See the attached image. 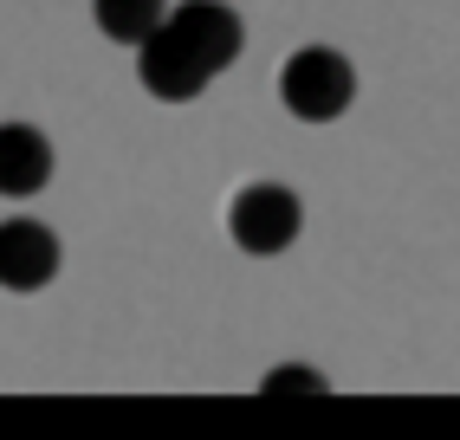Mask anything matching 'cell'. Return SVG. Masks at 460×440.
<instances>
[{"label": "cell", "instance_id": "obj_4", "mask_svg": "<svg viewBox=\"0 0 460 440\" xmlns=\"http://www.w3.org/2000/svg\"><path fill=\"white\" fill-rule=\"evenodd\" d=\"M58 278V240L46 220H0V292H46Z\"/></svg>", "mask_w": 460, "mask_h": 440}, {"label": "cell", "instance_id": "obj_2", "mask_svg": "<svg viewBox=\"0 0 460 440\" xmlns=\"http://www.w3.org/2000/svg\"><path fill=\"white\" fill-rule=\"evenodd\" d=\"M279 104L298 123H337L357 104V66L337 46H298L279 66Z\"/></svg>", "mask_w": 460, "mask_h": 440}, {"label": "cell", "instance_id": "obj_3", "mask_svg": "<svg viewBox=\"0 0 460 440\" xmlns=\"http://www.w3.org/2000/svg\"><path fill=\"white\" fill-rule=\"evenodd\" d=\"M227 233H234L240 253L279 260L286 246L305 233V201L292 195L286 181H247V188L227 201Z\"/></svg>", "mask_w": 460, "mask_h": 440}, {"label": "cell", "instance_id": "obj_1", "mask_svg": "<svg viewBox=\"0 0 460 440\" xmlns=\"http://www.w3.org/2000/svg\"><path fill=\"white\" fill-rule=\"evenodd\" d=\"M240 46H247V26L227 0H181L137 46V78L156 104H195L240 58Z\"/></svg>", "mask_w": 460, "mask_h": 440}, {"label": "cell", "instance_id": "obj_7", "mask_svg": "<svg viewBox=\"0 0 460 440\" xmlns=\"http://www.w3.org/2000/svg\"><path fill=\"white\" fill-rule=\"evenodd\" d=\"M260 395H331V375L324 369H305V363H286V369H266L260 375Z\"/></svg>", "mask_w": 460, "mask_h": 440}, {"label": "cell", "instance_id": "obj_6", "mask_svg": "<svg viewBox=\"0 0 460 440\" xmlns=\"http://www.w3.org/2000/svg\"><path fill=\"white\" fill-rule=\"evenodd\" d=\"M91 20L111 46H143L169 20V0H91Z\"/></svg>", "mask_w": 460, "mask_h": 440}, {"label": "cell", "instance_id": "obj_5", "mask_svg": "<svg viewBox=\"0 0 460 440\" xmlns=\"http://www.w3.org/2000/svg\"><path fill=\"white\" fill-rule=\"evenodd\" d=\"M52 181V143L33 123H0V195L7 201H33Z\"/></svg>", "mask_w": 460, "mask_h": 440}]
</instances>
